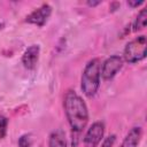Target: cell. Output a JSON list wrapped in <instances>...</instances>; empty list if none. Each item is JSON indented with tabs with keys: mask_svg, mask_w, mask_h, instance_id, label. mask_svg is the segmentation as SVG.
I'll use <instances>...</instances> for the list:
<instances>
[{
	"mask_svg": "<svg viewBox=\"0 0 147 147\" xmlns=\"http://www.w3.org/2000/svg\"><path fill=\"white\" fill-rule=\"evenodd\" d=\"M63 107L72 133H80L88 123V109L85 101L77 92L69 90L64 95Z\"/></svg>",
	"mask_w": 147,
	"mask_h": 147,
	"instance_id": "obj_1",
	"label": "cell"
},
{
	"mask_svg": "<svg viewBox=\"0 0 147 147\" xmlns=\"http://www.w3.org/2000/svg\"><path fill=\"white\" fill-rule=\"evenodd\" d=\"M100 70H101V62L99 59L90 60L84 68L80 79V88L87 98L94 96L99 90L100 78H101Z\"/></svg>",
	"mask_w": 147,
	"mask_h": 147,
	"instance_id": "obj_2",
	"label": "cell"
},
{
	"mask_svg": "<svg viewBox=\"0 0 147 147\" xmlns=\"http://www.w3.org/2000/svg\"><path fill=\"white\" fill-rule=\"evenodd\" d=\"M147 39L145 36H139L126 44L123 53V57L127 63H137L146 57Z\"/></svg>",
	"mask_w": 147,
	"mask_h": 147,
	"instance_id": "obj_3",
	"label": "cell"
},
{
	"mask_svg": "<svg viewBox=\"0 0 147 147\" xmlns=\"http://www.w3.org/2000/svg\"><path fill=\"white\" fill-rule=\"evenodd\" d=\"M123 67V59L119 55H111L106 59L101 65L100 75L105 80L113 79Z\"/></svg>",
	"mask_w": 147,
	"mask_h": 147,
	"instance_id": "obj_4",
	"label": "cell"
},
{
	"mask_svg": "<svg viewBox=\"0 0 147 147\" xmlns=\"http://www.w3.org/2000/svg\"><path fill=\"white\" fill-rule=\"evenodd\" d=\"M105 134V124L103 122H94L85 133L84 137V147H98L101 142Z\"/></svg>",
	"mask_w": 147,
	"mask_h": 147,
	"instance_id": "obj_5",
	"label": "cell"
},
{
	"mask_svg": "<svg viewBox=\"0 0 147 147\" xmlns=\"http://www.w3.org/2000/svg\"><path fill=\"white\" fill-rule=\"evenodd\" d=\"M52 14V7L48 3H42L39 8L34 9L32 13H30L26 17H25V22L29 24H34L37 26H44L49 16Z\"/></svg>",
	"mask_w": 147,
	"mask_h": 147,
	"instance_id": "obj_6",
	"label": "cell"
},
{
	"mask_svg": "<svg viewBox=\"0 0 147 147\" xmlns=\"http://www.w3.org/2000/svg\"><path fill=\"white\" fill-rule=\"evenodd\" d=\"M39 54H40V46L39 45L29 46L22 55V63H23L24 68H26L29 70L34 69V67L39 60Z\"/></svg>",
	"mask_w": 147,
	"mask_h": 147,
	"instance_id": "obj_7",
	"label": "cell"
},
{
	"mask_svg": "<svg viewBox=\"0 0 147 147\" xmlns=\"http://www.w3.org/2000/svg\"><path fill=\"white\" fill-rule=\"evenodd\" d=\"M141 137H142V129L140 126H134L127 132L119 147H138Z\"/></svg>",
	"mask_w": 147,
	"mask_h": 147,
	"instance_id": "obj_8",
	"label": "cell"
},
{
	"mask_svg": "<svg viewBox=\"0 0 147 147\" xmlns=\"http://www.w3.org/2000/svg\"><path fill=\"white\" fill-rule=\"evenodd\" d=\"M48 147H67V139L64 132L59 129L51 133L48 139Z\"/></svg>",
	"mask_w": 147,
	"mask_h": 147,
	"instance_id": "obj_9",
	"label": "cell"
},
{
	"mask_svg": "<svg viewBox=\"0 0 147 147\" xmlns=\"http://www.w3.org/2000/svg\"><path fill=\"white\" fill-rule=\"evenodd\" d=\"M146 24H147V8H144V9L140 10V13L138 14L136 21L133 22V24H132L133 29L132 30L134 32L140 31V30L146 28Z\"/></svg>",
	"mask_w": 147,
	"mask_h": 147,
	"instance_id": "obj_10",
	"label": "cell"
},
{
	"mask_svg": "<svg viewBox=\"0 0 147 147\" xmlns=\"http://www.w3.org/2000/svg\"><path fill=\"white\" fill-rule=\"evenodd\" d=\"M7 126H8V119L5 116L0 115V140L6 137Z\"/></svg>",
	"mask_w": 147,
	"mask_h": 147,
	"instance_id": "obj_11",
	"label": "cell"
},
{
	"mask_svg": "<svg viewBox=\"0 0 147 147\" xmlns=\"http://www.w3.org/2000/svg\"><path fill=\"white\" fill-rule=\"evenodd\" d=\"M18 147H32V140L30 134H23L18 139Z\"/></svg>",
	"mask_w": 147,
	"mask_h": 147,
	"instance_id": "obj_12",
	"label": "cell"
},
{
	"mask_svg": "<svg viewBox=\"0 0 147 147\" xmlns=\"http://www.w3.org/2000/svg\"><path fill=\"white\" fill-rule=\"evenodd\" d=\"M115 141H116V136H115V134H111V136L107 137V138L103 140L101 147H113L114 144H115Z\"/></svg>",
	"mask_w": 147,
	"mask_h": 147,
	"instance_id": "obj_13",
	"label": "cell"
},
{
	"mask_svg": "<svg viewBox=\"0 0 147 147\" xmlns=\"http://www.w3.org/2000/svg\"><path fill=\"white\" fill-rule=\"evenodd\" d=\"M142 3H144L142 0H140V1H127V5L130 7H132V8H136V7H138V6L142 5Z\"/></svg>",
	"mask_w": 147,
	"mask_h": 147,
	"instance_id": "obj_14",
	"label": "cell"
},
{
	"mask_svg": "<svg viewBox=\"0 0 147 147\" xmlns=\"http://www.w3.org/2000/svg\"><path fill=\"white\" fill-rule=\"evenodd\" d=\"M86 3H87V6H90V7H95V6L100 5L101 1H87Z\"/></svg>",
	"mask_w": 147,
	"mask_h": 147,
	"instance_id": "obj_15",
	"label": "cell"
},
{
	"mask_svg": "<svg viewBox=\"0 0 147 147\" xmlns=\"http://www.w3.org/2000/svg\"><path fill=\"white\" fill-rule=\"evenodd\" d=\"M1 28H2V23H0V29H1Z\"/></svg>",
	"mask_w": 147,
	"mask_h": 147,
	"instance_id": "obj_16",
	"label": "cell"
}]
</instances>
